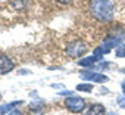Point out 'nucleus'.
Segmentation results:
<instances>
[{"label":"nucleus","mask_w":125,"mask_h":115,"mask_svg":"<svg viewBox=\"0 0 125 115\" xmlns=\"http://www.w3.org/2000/svg\"><path fill=\"white\" fill-rule=\"evenodd\" d=\"M90 12L99 21H110L113 16V3L110 0H91Z\"/></svg>","instance_id":"nucleus-1"},{"label":"nucleus","mask_w":125,"mask_h":115,"mask_svg":"<svg viewBox=\"0 0 125 115\" xmlns=\"http://www.w3.org/2000/svg\"><path fill=\"white\" fill-rule=\"evenodd\" d=\"M65 106H66L71 112L78 114V112H83V111H84V108H85V100H84L83 97H75V96H72V97H68V99L65 100Z\"/></svg>","instance_id":"nucleus-2"},{"label":"nucleus","mask_w":125,"mask_h":115,"mask_svg":"<svg viewBox=\"0 0 125 115\" xmlns=\"http://www.w3.org/2000/svg\"><path fill=\"white\" fill-rule=\"evenodd\" d=\"M85 52H87V46H85L83 41H78V40L69 43L68 47H66V53H68L71 58H80V56H83Z\"/></svg>","instance_id":"nucleus-3"},{"label":"nucleus","mask_w":125,"mask_h":115,"mask_svg":"<svg viewBox=\"0 0 125 115\" xmlns=\"http://www.w3.org/2000/svg\"><path fill=\"white\" fill-rule=\"evenodd\" d=\"M81 78L87 81H94V83H106L107 77L100 74V72H90V71H81Z\"/></svg>","instance_id":"nucleus-4"},{"label":"nucleus","mask_w":125,"mask_h":115,"mask_svg":"<svg viewBox=\"0 0 125 115\" xmlns=\"http://www.w3.org/2000/svg\"><path fill=\"white\" fill-rule=\"evenodd\" d=\"M13 68H15L13 61L9 59V58L5 56V55H0V74H8Z\"/></svg>","instance_id":"nucleus-5"},{"label":"nucleus","mask_w":125,"mask_h":115,"mask_svg":"<svg viewBox=\"0 0 125 115\" xmlns=\"http://www.w3.org/2000/svg\"><path fill=\"white\" fill-rule=\"evenodd\" d=\"M106 114V109L103 105H90L88 108H84V111L81 112V115H104Z\"/></svg>","instance_id":"nucleus-6"},{"label":"nucleus","mask_w":125,"mask_h":115,"mask_svg":"<svg viewBox=\"0 0 125 115\" xmlns=\"http://www.w3.org/2000/svg\"><path fill=\"white\" fill-rule=\"evenodd\" d=\"M21 100H15V102H10V103H5V105H2L0 106V115H5V114H8L9 111H13V108H16V106H21Z\"/></svg>","instance_id":"nucleus-7"},{"label":"nucleus","mask_w":125,"mask_h":115,"mask_svg":"<svg viewBox=\"0 0 125 115\" xmlns=\"http://www.w3.org/2000/svg\"><path fill=\"white\" fill-rule=\"evenodd\" d=\"M97 61H99V59L93 55V56H90V58H84V59L78 61V65H81V67H93Z\"/></svg>","instance_id":"nucleus-8"},{"label":"nucleus","mask_w":125,"mask_h":115,"mask_svg":"<svg viewBox=\"0 0 125 115\" xmlns=\"http://www.w3.org/2000/svg\"><path fill=\"white\" fill-rule=\"evenodd\" d=\"M77 90L78 92H91L93 90V84H78Z\"/></svg>","instance_id":"nucleus-9"},{"label":"nucleus","mask_w":125,"mask_h":115,"mask_svg":"<svg viewBox=\"0 0 125 115\" xmlns=\"http://www.w3.org/2000/svg\"><path fill=\"white\" fill-rule=\"evenodd\" d=\"M115 55H116L118 58H125V44H119V46L116 47Z\"/></svg>","instance_id":"nucleus-10"},{"label":"nucleus","mask_w":125,"mask_h":115,"mask_svg":"<svg viewBox=\"0 0 125 115\" xmlns=\"http://www.w3.org/2000/svg\"><path fill=\"white\" fill-rule=\"evenodd\" d=\"M103 55H104V53H103L102 47H97V49H94V56L97 58L99 61H102V59H103Z\"/></svg>","instance_id":"nucleus-11"},{"label":"nucleus","mask_w":125,"mask_h":115,"mask_svg":"<svg viewBox=\"0 0 125 115\" xmlns=\"http://www.w3.org/2000/svg\"><path fill=\"white\" fill-rule=\"evenodd\" d=\"M116 102H118L119 108H124V109H125V96H119V97L116 99Z\"/></svg>","instance_id":"nucleus-12"},{"label":"nucleus","mask_w":125,"mask_h":115,"mask_svg":"<svg viewBox=\"0 0 125 115\" xmlns=\"http://www.w3.org/2000/svg\"><path fill=\"white\" fill-rule=\"evenodd\" d=\"M28 115H44V114H43V112H41L40 109H34V111H31V112H30Z\"/></svg>","instance_id":"nucleus-13"},{"label":"nucleus","mask_w":125,"mask_h":115,"mask_svg":"<svg viewBox=\"0 0 125 115\" xmlns=\"http://www.w3.org/2000/svg\"><path fill=\"white\" fill-rule=\"evenodd\" d=\"M9 115H22V114H21L19 111H12V112H10Z\"/></svg>","instance_id":"nucleus-14"},{"label":"nucleus","mask_w":125,"mask_h":115,"mask_svg":"<svg viewBox=\"0 0 125 115\" xmlns=\"http://www.w3.org/2000/svg\"><path fill=\"white\" fill-rule=\"evenodd\" d=\"M121 89H122V92H124V94H125V81L121 83Z\"/></svg>","instance_id":"nucleus-15"},{"label":"nucleus","mask_w":125,"mask_h":115,"mask_svg":"<svg viewBox=\"0 0 125 115\" xmlns=\"http://www.w3.org/2000/svg\"><path fill=\"white\" fill-rule=\"evenodd\" d=\"M60 94H62V96H66V94H72V92H62Z\"/></svg>","instance_id":"nucleus-16"},{"label":"nucleus","mask_w":125,"mask_h":115,"mask_svg":"<svg viewBox=\"0 0 125 115\" xmlns=\"http://www.w3.org/2000/svg\"><path fill=\"white\" fill-rule=\"evenodd\" d=\"M57 2H60V3H69L71 0H57Z\"/></svg>","instance_id":"nucleus-17"},{"label":"nucleus","mask_w":125,"mask_h":115,"mask_svg":"<svg viewBox=\"0 0 125 115\" xmlns=\"http://www.w3.org/2000/svg\"><path fill=\"white\" fill-rule=\"evenodd\" d=\"M107 115H116V114H115V112H110V114H107Z\"/></svg>","instance_id":"nucleus-18"},{"label":"nucleus","mask_w":125,"mask_h":115,"mask_svg":"<svg viewBox=\"0 0 125 115\" xmlns=\"http://www.w3.org/2000/svg\"><path fill=\"white\" fill-rule=\"evenodd\" d=\"M122 72H124V74H125V68H124V69H122Z\"/></svg>","instance_id":"nucleus-19"},{"label":"nucleus","mask_w":125,"mask_h":115,"mask_svg":"<svg viewBox=\"0 0 125 115\" xmlns=\"http://www.w3.org/2000/svg\"><path fill=\"white\" fill-rule=\"evenodd\" d=\"M0 99H2V94H0Z\"/></svg>","instance_id":"nucleus-20"}]
</instances>
